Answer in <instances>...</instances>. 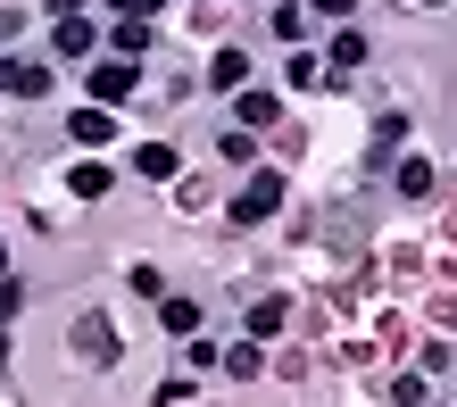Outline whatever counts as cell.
Returning <instances> with one entry per match:
<instances>
[{
  "label": "cell",
  "instance_id": "1",
  "mask_svg": "<svg viewBox=\"0 0 457 407\" xmlns=\"http://www.w3.org/2000/svg\"><path fill=\"white\" fill-rule=\"evenodd\" d=\"M275 208H283V175H250L233 192V225H266Z\"/></svg>",
  "mask_w": 457,
  "mask_h": 407
},
{
  "label": "cell",
  "instance_id": "2",
  "mask_svg": "<svg viewBox=\"0 0 457 407\" xmlns=\"http://www.w3.org/2000/svg\"><path fill=\"white\" fill-rule=\"evenodd\" d=\"M0 92H9V100H42L50 92V67L42 59H0Z\"/></svg>",
  "mask_w": 457,
  "mask_h": 407
},
{
  "label": "cell",
  "instance_id": "3",
  "mask_svg": "<svg viewBox=\"0 0 457 407\" xmlns=\"http://www.w3.org/2000/svg\"><path fill=\"white\" fill-rule=\"evenodd\" d=\"M92 100H100V108L133 100V59H100V67H92Z\"/></svg>",
  "mask_w": 457,
  "mask_h": 407
},
{
  "label": "cell",
  "instance_id": "4",
  "mask_svg": "<svg viewBox=\"0 0 457 407\" xmlns=\"http://www.w3.org/2000/svg\"><path fill=\"white\" fill-rule=\"evenodd\" d=\"M67 133H75V142H84V150H100V142H117V108H75V117H67Z\"/></svg>",
  "mask_w": 457,
  "mask_h": 407
},
{
  "label": "cell",
  "instance_id": "5",
  "mask_svg": "<svg viewBox=\"0 0 457 407\" xmlns=\"http://www.w3.org/2000/svg\"><path fill=\"white\" fill-rule=\"evenodd\" d=\"M75 349H84L92 366H109V358H117V333H109V316H84V324H75Z\"/></svg>",
  "mask_w": 457,
  "mask_h": 407
},
{
  "label": "cell",
  "instance_id": "6",
  "mask_svg": "<svg viewBox=\"0 0 457 407\" xmlns=\"http://www.w3.org/2000/svg\"><path fill=\"white\" fill-rule=\"evenodd\" d=\"M208 84H217V92H241V84H250V50H217V59H208Z\"/></svg>",
  "mask_w": 457,
  "mask_h": 407
},
{
  "label": "cell",
  "instance_id": "7",
  "mask_svg": "<svg viewBox=\"0 0 457 407\" xmlns=\"http://www.w3.org/2000/svg\"><path fill=\"white\" fill-rule=\"evenodd\" d=\"M109 183H117V175L100 167V158H84V167H67V192H75V200H109Z\"/></svg>",
  "mask_w": 457,
  "mask_h": 407
},
{
  "label": "cell",
  "instance_id": "8",
  "mask_svg": "<svg viewBox=\"0 0 457 407\" xmlns=\"http://www.w3.org/2000/svg\"><path fill=\"white\" fill-rule=\"evenodd\" d=\"M109 50L142 67V50H150V17H125V25H109Z\"/></svg>",
  "mask_w": 457,
  "mask_h": 407
},
{
  "label": "cell",
  "instance_id": "9",
  "mask_svg": "<svg viewBox=\"0 0 457 407\" xmlns=\"http://www.w3.org/2000/svg\"><path fill=\"white\" fill-rule=\"evenodd\" d=\"M133 175H142V183H175V150L167 142H142V150H133Z\"/></svg>",
  "mask_w": 457,
  "mask_h": 407
},
{
  "label": "cell",
  "instance_id": "10",
  "mask_svg": "<svg viewBox=\"0 0 457 407\" xmlns=\"http://www.w3.org/2000/svg\"><path fill=\"white\" fill-rule=\"evenodd\" d=\"M233 117H241V133H258V125H275V117H283V100H275V92H241Z\"/></svg>",
  "mask_w": 457,
  "mask_h": 407
},
{
  "label": "cell",
  "instance_id": "11",
  "mask_svg": "<svg viewBox=\"0 0 457 407\" xmlns=\"http://www.w3.org/2000/svg\"><path fill=\"white\" fill-rule=\"evenodd\" d=\"M50 42H59V59H84V50H92V25L84 17H59V25H50Z\"/></svg>",
  "mask_w": 457,
  "mask_h": 407
},
{
  "label": "cell",
  "instance_id": "12",
  "mask_svg": "<svg viewBox=\"0 0 457 407\" xmlns=\"http://www.w3.org/2000/svg\"><path fill=\"white\" fill-rule=\"evenodd\" d=\"M158 324H167V333H183V341H192V333H200V300H167V308H158Z\"/></svg>",
  "mask_w": 457,
  "mask_h": 407
},
{
  "label": "cell",
  "instance_id": "13",
  "mask_svg": "<svg viewBox=\"0 0 457 407\" xmlns=\"http://www.w3.org/2000/svg\"><path fill=\"white\" fill-rule=\"evenodd\" d=\"M283 316H291L283 300H258V308H250V341H266V333H283Z\"/></svg>",
  "mask_w": 457,
  "mask_h": 407
},
{
  "label": "cell",
  "instance_id": "14",
  "mask_svg": "<svg viewBox=\"0 0 457 407\" xmlns=\"http://www.w3.org/2000/svg\"><path fill=\"white\" fill-rule=\"evenodd\" d=\"M399 192L424 200V192H433V167H424V158H399Z\"/></svg>",
  "mask_w": 457,
  "mask_h": 407
},
{
  "label": "cell",
  "instance_id": "15",
  "mask_svg": "<svg viewBox=\"0 0 457 407\" xmlns=\"http://www.w3.org/2000/svg\"><path fill=\"white\" fill-rule=\"evenodd\" d=\"M258 366H266V349H258V341H241V349H225V374H241V383H250Z\"/></svg>",
  "mask_w": 457,
  "mask_h": 407
},
{
  "label": "cell",
  "instance_id": "16",
  "mask_svg": "<svg viewBox=\"0 0 457 407\" xmlns=\"http://www.w3.org/2000/svg\"><path fill=\"white\" fill-rule=\"evenodd\" d=\"M333 67H366V34H333Z\"/></svg>",
  "mask_w": 457,
  "mask_h": 407
},
{
  "label": "cell",
  "instance_id": "17",
  "mask_svg": "<svg viewBox=\"0 0 457 407\" xmlns=\"http://www.w3.org/2000/svg\"><path fill=\"white\" fill-rule=\"evenodd\" d=\"M291 84H300V92H308V84H325V59H308V50H291Z\"/></svg>",
  "mask_w": 457,
  "mask_h": 407
},
{
  "label": "cell",
  "instance_id": "18",
  "mask_svg": "<svg viewBox=\"0 0 457 407\" xmlns=\"http://www.w3.org/2000/svg\"><path fill=\"white\" fill-rule=\"evenodd\" d=\"M17 308H25V283H17V275H0V324H9Z\"/></svg>",
  "mask_w": 457,
  "mask_h": 407
},
{
  "label": "cell",
  "instance_id": "19",
  "mask_svg": "<svg viewBox=\"0 0 457 407\" xmlns=\"http://www.w3.org/2000/svg\"><path fill=\"white\" fill-rule=\"evenodd\" d=\"M308 9H316V17H349L358 0H308Z\"/></svg>",
  "mask_w": 457,
  "mask_h": 407
},
{
  "label": "cell",
  "instance_id": "20",
  "mask_svg": "<svg viewBox=\"0 0 457 407\" xmlns=\"http://www.w3.org/2000/svg\"><path fill=\"white\" fill-rule=\"evenodd\" d=\"M150 9H167V0H117V17H150Z\"/></svg>",
  "mask_w": 457,
  "mask_h": 407
},
{
  "label": "cell",
  "instance_id": "21",
  "mask_svg": "<svg viewBox=\"0 0 457 407\" xmlns=\"http://www.w3.org/2000/svg\"><path fill=\"white\" fill-rule=\"evenodd\" d=\"M50 17H84V0H50Z\"/></svg>",
  "mask_w": 457,
  "mask_h": 407
},
{
  "label": "cell",
  "instance_id": "22",
  "mask_svg": "<svg viewBox=\"0 0 457 407\" xmlns=\"http://www.w3.org/2000/svg\"><path fill=\"white\" fill-rule=\"evenodd\" d=\"M0 275H9V241H0Z\"/></svg>",
  "mask_w": 457,
  "mask_h": 407
},
{
  "label": "cell",
  "instance_id": "23",
  "mask_svg": "<svg viewBox=\"0 0 457 407\" xmlns=\"http://www.w3.org/2000/svg\"><path fill=\"white\" fill-rule=\"evenodd\" d=\"M424 9H441V0H424Z\"/></svg>",
  "mask_w": 457,
  "mask_h": 407
}]
</instances>
